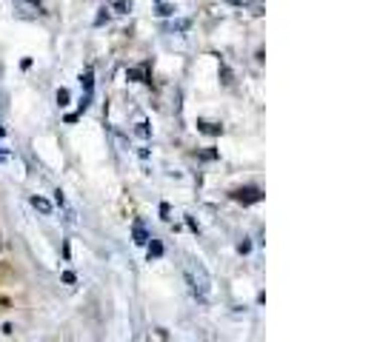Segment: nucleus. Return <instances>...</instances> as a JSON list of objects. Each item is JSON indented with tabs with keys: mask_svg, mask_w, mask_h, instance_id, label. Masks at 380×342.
Here are the masks:
<instances>
[{
	"mask_svg": "<svg viewBox=\"0 0 380 342\" xmlns=\"http://www.w3.org/2000/svg\"><path fill=\"white\" fill-rule=\"evenodd\" d=\"M186 282H189L192 294H195L197 299H203V302H206L209 291H212V280H209V271L203 268L200 260H189V265H186Z\"/></svg>",
	"mask_w": 380,
	"mask_h": 342,
	"instance_id": "1",
	"label": "nucleus"
},
{
	"mask_svg": "<svg viewBox=\"0 0 380 342\" xmlns=\"http://www.w3.org/2000/svg\"><path fill=\"white\" fill-rule=\"evenodd\" d=\"M229 197H232L235 202H243V205H255V202L263 200V191H260V188H255V185H243V188H235Z\"/></svg>",
	"mask_w": 380,
	"mask_h": 342,
	"instance_id": "2",
	"label": "nucleus"
},
{
	"mask_svg": "<svg viewBox=\"0 0 380 342\" xmlns=\"http://www.w3.org/2000/svg\"><path fill=\"white\" fill-rule=\"evenodd\" d=\"M15 6H18L23 15H29V18H40V15H46L43 6H40V3H32V0H15Z\"/></svg>",
	"mask_w": 380,
	"mask_h": 342,
	"instance_id": "3",
	"label": "nucleus"
},
{
	"mask_svg": "<svg viewBox=\"0 0 380 342\" xmlns=\"http://www.w3.org/2000/svg\"><path fill=\"white\" fill-rule=\"evenodd\" d=\"M132 234H134V243H137V246H146V243H149V231H146V225H143L140 219H134V225H132Z\"/></svg>",
	"mask_w": 380,
	"mask_h": 342,
	"instance_id": "4",
	"label": "nucleus"
},
{
	"mask_svg": "<svg viewBox=\"0 0 380 342\" xmlns=\"http://www.w3.org/2000/svg\"><path fill=\"white\" fill-rule=\"evenodd\" d=\"M197 132H203V134H212V137H214V134H220L223 129H220V126H217V123H206V120H197Z\"/></svg>",
	"mask_w": 380,
	"mask_h": 342,
	"instance_id": "5",
	"label": "nucleus"
},
{
	"mask_svg": "<svg viewBox=\"0 0 380 342\" xmlns=\"http://www.w3.org/2000/svg\"><path fill=\"white\" fill-rule=\"evenodd\" d=\"M32 205H35L40 214H52V202L43 200V197H32Z\"/></svg>",
	"mask_w": 380,
	"mask_h": 342,
	"instance_id": "6",
	"label": "nucleus"
},
{
	"mask_svg": "<svg viewBox=\"0 0 380 342\" xmlns=\"http://www.w3.org/2000/svg\"><path fill=\"white\" fill-rule=\"evenodd\" d=\"M80 83H83V88H86V94H92V86H95V74H92V69H86L83 74H80Z\"/></svg>",
	"mask_w": 380,
	"mask_h": 342,
	"instance_id": "7",
	"label": "nucleus"
},
{
	"mask_svg": "<svg viewBox=\"0 0 380 342\" xmlns=\"http://www.w3.org/2000/svg\"><path fill=\"white\" fill-rule=\"evenodd\" d=\"M149 246V260L151 257H163V246H160L158 240H151V243H146Z\"/></svg>",
	"mask_w": 380,
	"mask_h": 342,
	"instance_id": "8",
	"label": "nucleus"
},
{
	"mask_svg": "<svg viewBox=\"0 0 380 342\" xmlns=\"http://www.w3.org/2000/svg\"><path fill=\"white\" fill-rule=\"evenodd\" d=\"M57 105H69V91H66V88H57Z\"/></svg>",
	"mask_w": 380,
	"mask_h": 342,
	"instance_id": "9",
	"label": "nucleus"
},
{
	"mask_svg": "<svg viewBox=\"0 0 380 342\" xmlns=\"http://www.w3.org/2000/svg\"><path fill=\"white\" fill-rule=\"evenodd\" d=\"M158 15H160V18H169V15H175V9H172V6H160Z\"/></svg>",
	"mask_w": 380,
	"mask_h": 342,
	"instance_id": "10",
	"label": "nucleus"
},
{
	"mask_svg": "<svg viewBox=\"0 0 380 342\" xmlns=\"http://www.w3.org/2000/svg\"><path fill=\"white\" fill-rule=\"evenodd\" d=\"M74 280H78V277L71 271H63V282H66V285H74Z\"/></svg>",
	"mask_w": 380,
	"mask_h": 342,
	"instance_id": "11",
	"label": "nucleus"
},
{
	"mask_svg": "<svg viewBox=\"0 0 380 342\" xmlns=\"http://www.w3.org/2000/svg\"><path fill=\"white\" fill-rule=\"evenodd\" d=\"M249 248H252L249 243H240V246H238V251H240V254H249Z\"/></svg>",
	"mask_w": 380,
	"mask_h": 342,
	"instance_id": "12",
	"label": "nucleus"
},
{
	"mask_svg": "<svg viewBox=\"0 0 380 342\" xmlns=\"http://www.w3.org/2000/svg\"><path fill=\"white\" fill-rule=\"evenodd\" d=\"M229 3H235V6H246V0H229Z\"/></svg>",
	"mask_w": 380,
	"mask_h": 342,
	"instance_id": "13",
	"label": "nucleus"
},
{
	"mask_svg": "<svg viewBox=\"0 0 380 342\" xmlns=\"http://www.w3.org/2000/svg\"><path fill=\"white\" fill-rule=\"evenodd\" d=\"M3 157H6V151H3V149H0V160H3Z\"/></svg>",
	"mask_w": 380,
	"mask_h": 342,
	"instance_id": "14",
	"label": "nucleus"
}]
</instances>
